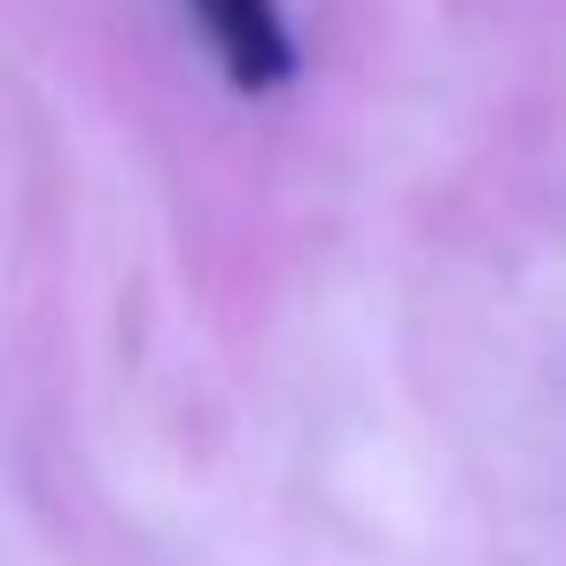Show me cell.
<instances>
[{
  "label": "cell",
  "instance_id": "obj_1",
  "mask_svg": "<svg viewBox=\"0 0 566 566\" xmlns=\"http://www.w3.org/2000/svg\"><path fill=\"white\" fill-rule=\"evenodd\" d=\"M195 17L241 94H272L295 78V32L280 24V0H195Z\"/></svg>",
  "mask_w": 566,
  "mask_h": 566
}]
</instances>
